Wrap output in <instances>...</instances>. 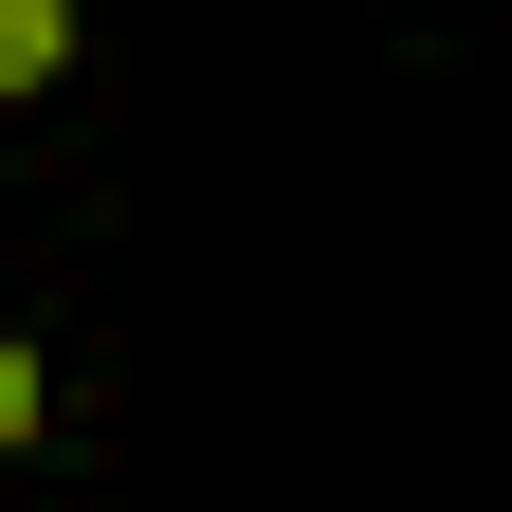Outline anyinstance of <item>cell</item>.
I'll use <instances>...</instances> for the list:
<instances>
[{
  "label": "cell",
  "instance_id": "obj_1",
  "mask_svg": "<svg viewBox=\"0 0 512 512\" xmlns=\"http://www.w3.org/2000/svg\"><path fill=\"white\" fill-rule=\"evenodd\" d=\"M55 55H74V0H0V92H55Z\"/></svg>",
  "mask_w": 512,
  "mask_h": 512
},
{
  "label": "cell",
  "instance_id": "obj_2",
  "mask_svg": "<svg viewBox=\"0 0 512 512\" xmlns=\"http://www.w3.org/2000/svg\"><path fill=\"white\" fill-rule=\"evenodd\" d=\"M37 421H55V366H37V348H0V458H19Z\"/></svg>",
  "mask_w": 512,
  "mask_h": 512
}]
</instances>
